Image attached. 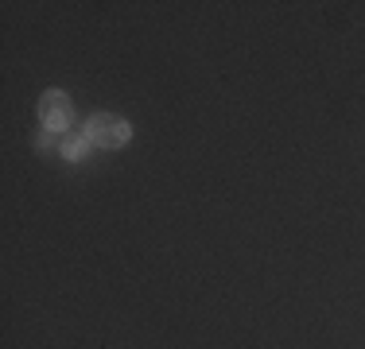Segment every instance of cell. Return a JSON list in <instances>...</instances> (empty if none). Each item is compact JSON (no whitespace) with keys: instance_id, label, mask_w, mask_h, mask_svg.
<instances>
[{"instance_id":"cell-1","label":"cell","mask_w":365,"mask_h":349,"mask_svg":"<svg viewBox=\"0 0 365 349\" xmlns=\"http://www.w3.org/2000/svg\"><path fill=\"white\" fill-rule=\"evenodd\" d=\"M86 136L98 147H120V144H128V125L120 117H113V113H98L86 125Z\"/></svg>"},{"instance_id":"cell-2","label":"cell","mask_w":365,"mask_h":349,"mask_svg":"<svg viewBox=\"0 0 365 349\" xmlns=\"http://www.w3.org/2000/svg\"><path fill=\"white\" fill-rule=\"evenodd\" d=\"M39 117H43V125H47V132H63V128L71 125V101H66V93H58V90L43 93Z\"/></svg>"},{"instance_id":"cell-3","label":"cell","mask_w":365,"mask_h":349,"mask_svg":"<svg viewBox=\"0 0 365 349\" xmlns=\"http://www.w3.org/2000/svg\"><path fill=\"white\" fill-rule=\"evenodd\" d=\"M90 136H86V128L82 132H66L63 140H58V152L66 155V160H86V155H90Z\"/></svg>"}]
</instances>
